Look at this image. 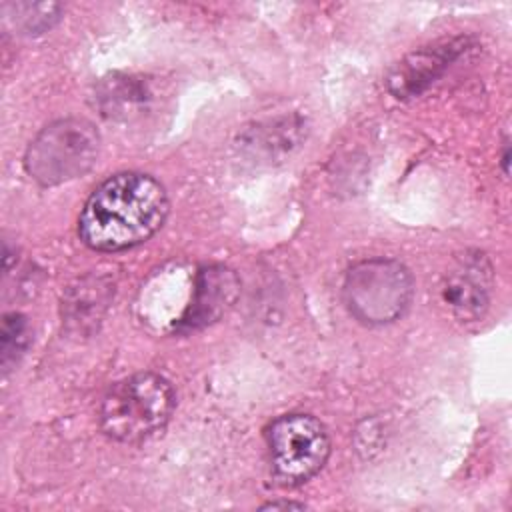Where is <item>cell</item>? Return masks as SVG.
<instances>
[{"mask_svg": "<svg viewBox=\"0 0 512 512\" xmlns=\"http://www.w3.org/2000/svg\"><path fill=\"white\" fill-rule=\"evenodd\" d=\"M240 280L224 264L202 266L194 276L190 304L174 324L178 332H196L218 322L238 300Z\"/></svg>", "mask_w": 512, "mask_h": 512, "instance_id": "cell-7", "label": "cell"}, {"mask_svg": "<svg viewBox=\"0 0 512 512\" xmlns=\"http://www.w3.org/2000/svg\"><path fill=\"white\" fill-rule=\"evenodd\" d=\"M260 508H262V510H276V508H284V510H290V508L304 510L306 504H304V502H294V500H272V502L262 504Z\"/></svg>", "mask_w": 512, "mask_h": 512, "instance_id": "cell-12", "label": "cell"}, {"mask_svg": "<svg viewBox=\"0 0 512 512\" xmlns=\"http://www.w3.org/2000/svg\"><path fill=\"white\" fill-rule=\"evenodd\" d=\"M168 216L164 186L142 172L106 178L78 216L80 240L96 252H122L150 240Z\"/></svg>", "mask_w": 512, "mask_h": 512, "instance_id": "cell-1", "label": "cell"}, {"mask_svg": "<svg viewBox=\"0 0 512 512\" xmlns=\"http://www.w3.org/2000/svg\"><path fill=\"white\" fill-rule=\"evenodd\" d=\"M470 40L460 36L406 54L386 76L388 92L398 100H410L426 92L450 64L466 52Z\"/></svg>", "mask_w": 512, "mask_h": 512, "instance_id": "cell-6", "label": "cell"}, {"mask_svg": "<svg viewBox=\"0 0 512 512\" xmlns=\"http://www.w3.org/2000/svg\"><path fill=\"white\" fill-rule=\"evenodd\" d=\"M266 446L272 474L284 486L312 480L330 456L326 426L306 412L278 416L266 430Z\"/></svg>", "mask_w": 512, "mask_h": 512, "instance_id": "cell-5", "label": "cell"}, {"mask_svg": "<svg viewBox=\"0 0 512 512\" xmlns=\"http://www.w3.org/2000/svg\"><path fill=\"white\" fill-rule=\"evenodd\" d=\"M176 406L172 384L156 372L116 382L100 404L102 432L122 444H142L164 430Z\"/></svg>", "mask_w": 512, "mask_h": 512, "instance_id": "cell-2", "label": "cell"}, {"mask_svg": "<svg viewBox=\"0 0 512 512\" xmlns=\"http://www.w3.org/2000/svg\"><path fill=\"white\" fill-rule=\"evenodd\" d=\"M492 268L482 254H466L446 274L442 284V300L464 322L484 316L490 304Z\"/></svg>", "mask_w": 512, "mask_h": 512, "instance_id": "cell-8", "label": "cell"}, {"mask_svg": "<svg viewBox=\"0 0 512 512\" xmlns=\"http://www.w3.org/2000/svg\"><path fill=\"white\" fill-rule=\"evenodd\" d=\"M144 86L138 84L132 78H122V80H112L104 86V90L100 92V100H102V108L106 114L110 116H118V114H128V110H132L136 104L144 102Z\"/></svg>", "mask_w": 512, "mask_h": 512, "instance_id": "cell-11", "label": "cell"}, {"mask_svg": "<svg viewBox=\"0 0 512 512\" xmlns=\"http://www.w3.org/2000/svg\"><path fill=\"white\" fill-rule=\"evenodd\" d=\"M100 134L84 118H60L42 128L28 144L24 168L42 186L84 176L98 158Z\"/></svg>", "mask_w": 512, "mask_h": 512, "instance_id": "cell-4", "label": "cell"}, {"mask_svg": "<svg viewBox=\"0 0 512 512\" xmlns=\"http://www.w3.org/2000/svg\"><path fill=\"white\" fill-rule=\"evenodd\" d=\"M30 344V326L24 314L8 312L0 328V364L4 374L22 358Z\"/></svg>", "mask_w": 512, "mask_h": 512, "instance_id": "cell-10", "label": "cell"}, {"mask_svg": "<svg viewBox=\"0 0 512 512\" xmlns=\"http://www.w3.org/2000/svg\"><path fill=\"white\" fill-rule=\"evenodd\" d=\"M414 298L410 270L394 258H366L348 268L342 300L352 318L366 326L392 324L406 314Z\"/></svg>", "mask_w": 512, "mask_h": 512, "instance_id": "cell-3", "label": "cell"}, {"mask_svg": "<svg viewBox=\"0 0 512 512\" xmlns=\"http://www.w3.org/2000/svg\"><path fill=\"white\" fill-rule=\"evenodd\" d=\"M64 6L58 2H6L2 4L4 20L20 34H42L50 30L62 14Z\"/></svg>", "mask_w": 512, "mask_h": 512, "instance_id": "cell-9", "label": "cell"}, {"mask_svg": "<svg viewBox=\"0 0 512 512\" xmlns=\"http://www.w3.org/2000/svg\"><path fill=\"white\" fill-rule=\"evenodd\" d=\"M500 164H502V172H504V176H508V166H510V144H508V140H506V142H504V146H502Z\"/></svg>", "mask_w": 512, "mask_h": 512, "instance_id": "cell-13", "label": "cell"}]
</instances>
